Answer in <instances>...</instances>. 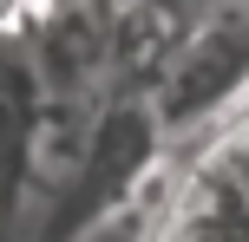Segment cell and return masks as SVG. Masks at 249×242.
<instances>
[{"mask_svg":"<svg viewBox=\"0 0 249 242\" xmlns=\"http://www.w3.org/2000/svg\"><path fill=\"white\" fill-rule=\"evenodd\" d=\"M164 144H171V131H164L158 105L144 92H112L99 105V118H92V131H86L79 164L39 196V216H46L39 242H86L99 223L124 216L144 170L164 157Z\"/></svg>","mask_w":249,"mask_h":242,"instance_id":"obj_1","label":"cell"},{"mask_svg":"<svg viewBox=\"0 0 249 242\" xmlns=\"http://www.w3.org/2000/svg\"><path fill=\"white\" fill-rule=\"evenodd\" d=\"M164 131H197L223 112H243L249 105V7H210L197 13V26L184 33V46L171 52L158 92Z\"/></svg>","mask_w":249,"mask_h":242,"instance_id":"obj_2","label":"cell"},{"mask_svg":"<svg viewBox=\"0 0 249 242\" xmlns=\"http://www.w3.org/2000/svg\"><path fill=\"white\" fill-rule=\"evenodd\" d=\"M53 105L112 98V0H39L20 33Z\"/></svg>","mask_w":249,"mask_h":242,"instance_id":"obj_3","label":"cell"},{"mask_svg":"<svg viewBox=\"0 0 249 242\" xmlns=\"http://www.w3.org/2000/svg\"><path fill=\"white\" fill-rule=\"evenodd\" d=\"M151 242H249V190L216 157H203L164 203Z\"/></svg>","mask_w":249,"mask_h":242,"instance_id":"obj_4","label":"cell"},{"mask_svg":"<svg viewBox=\"0 0 249 242\" xmlns=\"http://www.w3.org/2000/svg\"><path fill=\"white\" fill-rule=\"evenodd\" d=\"M33 7L39 0H0V39H20L26 20H33Z\"/></svg>","mask_w":249,"mask_h":242,"instance_id":"obj_5","label":"cell"}]
</instances>
